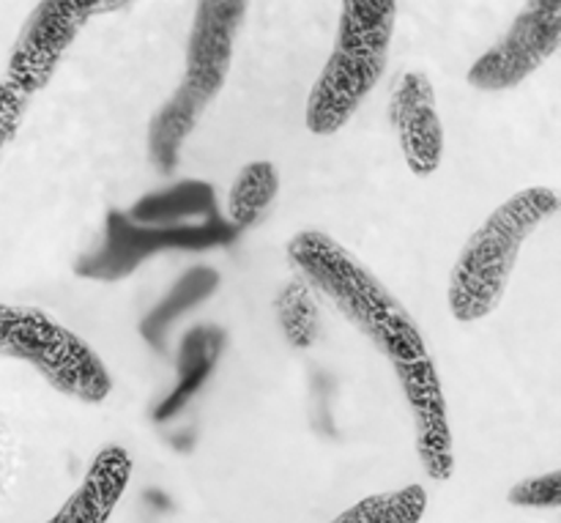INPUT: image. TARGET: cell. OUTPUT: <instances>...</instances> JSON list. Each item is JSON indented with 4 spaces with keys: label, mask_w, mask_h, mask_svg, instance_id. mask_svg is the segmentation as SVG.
Masks as SVG:
<instances>
[{
    "label": "cell",
    "mask_w": 561,
    "mask_h": 523,
    "mask_svg": "<svg viewBox=\"0 0 561 523\" xmlns=\"http://www.w3.org/2000/svg\"><path fill=\"white\" fill-rule=\"evenodd\" d=\"M557 208V192L548 186H529L504 201L474 230L449 280V310L458 321H480L496 310L526 239L553 217Z\"/></svg>",
    "instance_id": "3957f363"
},
{
    "label": "cell",
    "mask_w": 561,
    "mask_h": 523,
    "mask_svg": "<svg viewBox=\"0 0 561 523\" xmlns=\"http://www.w3.org/2000/svg\"><path fill=\"white\" fill-rule=\"evenodd\" d=\"M510 502L515 508H559L561 502V475L551 471V475L535 477L510 491Z\"/></svg>",
    "instance_id": "ac0fdd59"
},
{
    "label": "cell",
    "mask_w": 561,
    "mask_h": 523,
    "mask_svg": "<svg viewBox=\"0 0 561 523\" xmlns=\"http://www.w3.org/2000/svg\"><path fill=\"white\" fill-rule=\"evenodd\" d=\"M279 327L294 349L305 351L318 338V307L310 288L301 283H290L277 299Z\"/></svg>",
    "instance_id": "e0dca14e"
},
{
    "label": "cell",
    "mask_w": 561,
    "mask_h": 523,
    "mask_svg": "<svg viewBox=\"0 0 561 523\" xmlns=\"http://www.w3.org/2000/svg\"><path fill=\"white\" fill-rule=\"evenodd\" d=\"M25 102H27V93L16 91L9 80L0 82V146L14 137V129L22 118Z\"/></svg>",
    "instance_id": "d6986e66"
},
{
    "label": "cell",
    "mask_w": 561,
    "mask_h": 523,
    "mask_svg": "<svg viewBox=\"0 0 561 523\" xmlns=\"http://www.w3.org/2000/svg\"><path fill=\"white\" fill-rule=\"evenodd\" d=\"M561 42V0H529L510 31L474 60L469 82L480 91H507L535 75Z\"/></svg>",
    "instance_id": "8992f818"
},
{
    "label": "cell",
    "mask_w": 561,
    "mask_h": 523,
    "mask_svg": "<svg viewBox=\"0 0 561 523\" xmlns=\"http://www.w3.org/2000/svg\"><path fill=\"white\" fill-rule=\"evenodd\" d=\"M239 234L225 217L192 225H153L137 223L126 212L113 208L104 223V241L75 263V274L93 283H118L159 252L217 250L236 241Z\"/></svg>",
    "instance_id": "5b68a950"
},
{
    "label": "cell",
    "mask_w": 561,
    "mask_h": 523,
    "mask_svg": "<svg viewBox=\"0 0 561 523\" xmlns=\"http://www.w3.org/2000/svg\"><path fill=\"white\" fill-rule=\"evenodd\" d=\"M0 356L27 362L58 393L82 403H102L113 389L91 345L33 307L0 305Z\"/></svg>",
    "instance_id": "277c9868"
},
{
    "label": "cell",
    "mask_w": 561,
    "mask_h": 523,
    "mask_svg": "<svg viewBox=\"0 0 561 523\" xmlns=\"http://www.w3.org/2000/svg\"><path fill=\"white\" fill-rule=\"evenodd\" d=\"M427 508L425 488L409 486L392 493L362 499L332 523H420Z\"/></svg>",
    "instance_id": "2e32d148"
},
{
    "label": "cell",
    "mask_w": 561,
    "mask_h": 523,
    "mask_svg": "<svg viewBox=\"0 0 561 523\" xmlns=\"http://www.w3.org/2000/svg\"><path fill=\"white\" fill-rule=\"evenodd\" d=\"M131 477V458L124 447H104L93 458L85 480L47 523H107Z\"/></svg>",
    "instance_id": "8fae6325"
},
{
    "label": "cell",
    "mask_w": 561,
    "mask_h": 523,
    "mask_svg": "<svg viewBox=\"0 0 561 523\" xmlns=\"http://www.w3.org/2000/svg\"><path fill=\"white\" fill-rule=\"evenodd\" d=\"M398 0H343L337 38L307 99V129L334 135L387 69Z\"/></svg>",
    "instance_id": "7a4b0ae2"
},
{
    "label": "cell",
    "mask_w": 561,
    "mask_h": 523,
    "mask_svg": "<svg viewBox=\"0 0 561 523\" xmlns=\"http://www.w3.org/2000/svg\"><path fill=\"white\" fill-rule=\"evenodd\" d=\"M279 192V175L272 162H250L241 168L230 190V223L236 228H250L266 214Z\"/></svg>",
    "instance_id": "9a60e30c"
},
{
    "label": "cell",
    "mask_w": 561,
    "mask_h": 523,
    "mask_svg": "<svg viewBox=\"0 0 561 523\" xmlns=\"http://www.w3.org/2000/svg\"><path fill=\"white\" fill-rule=\"evenodd\" d=\"M389 118L398 132L405 164L416 175L436 173L444 157V126L438 118L433 82L422 71L400 77L392 91Z\"/></svg>",
    "instance_id": "30bf717a"
},
{
    "label": "cell",
    "mask_w": 561,
    "mask_h": 523,
    "mask_svg": "<svg viewBox=\"0 0 561 523\" xmlns=\"http://www.w3.org/2000/svg\"><path fill=\"white\" fill-rule=\"evenodd\" d=\"M217 288L219 274L208 266H195L186 274H181V277L175 280L173 288L168 291V296H164L162 302H157V307L142 318L140 338L146 340L151 349L162 351L170 327H173L181 316L195 310L201 302H206Z\"/></svg>",
    "instance_id": "5bb4252c"
},
{
    "label": "cell",
    "mask_w": 561,
    "mask_h": 523,
    "mask_svg": "<svg viewBox=\"0 0 561 523\" xmlns=\"http://www.w3.org/2000/svg\"><path fill=\"white\" fill-rule=\"evenodd\" d=\"M288 258L301 277L321 291L334 310L348 318L383 356L392 360V365L427 354L420 327L409 310L332 236L305 230L290 239Z\"/></svg>",
    "instance_id": "6da1fadb"
},
{
    "label": "cell",
    "mask_w": 561,
    "mask_h": 523,
    "mask_svg": "<svg viewBox=\"0 0 561 523\" xmlns=\"http://www.w3.org/2000/svg\"><path fill=\"white\" fill-rule=\"evenodd\" d=\"M225 332L219 327H195L184 334L179 349V360H175V387L162 398V403L153 411V420L168 422L175 414L186 409L192 398L201 393L211 378L214 367H217L219 354H222Z\"/></svg>",
    "instance_id": "7c38bea8"
},
{
    "label": "cell",
    "mask_w": 561,
    "mask_h": 523,
    "mask_svg": "<svg viewBox=\"0 0 561 523\" xmlns=\"http://www.w3.org/2000/svg\"><path fill=\"white\" fill-rule=\"evenodd\" d=\"M126 3H131V0H99V11L104 14V11H115Z\"/></svg>",
    "instance_id": "ffe728a7"
},
{
    "label": "cell",
    "mask_w": 561,
    "mask_h": 523,
    "mask_svg": "<svg viewBox=\"0 0 561 523\" xmlns=\"http://www.w3.org/2000/svg\"><path fill=\"white\" fill-rule=\"evenodd\" d=\"M93 14H102L99 0H42L16 36L5 80L27 96L42 91Z\"/></svg>",
    "instance_id": "52a82bcc"
},
{
    "label": "cell",
    "mask_w": 561,
    "mask_h": 523,
    "mask_svg": "<svg viewBox=\"0 0 561 523\" xmlns=\"http://www.w3.org/2000/svg\"><path fill=\"white\" fill-rule=\"evenodd\" d=\"M126 214L137 223L153 225H192L211 223V219L222 217L214 186L197 179L175 181V184L162 186V190L148 192Z\"/></svg>",
    "instance_id": "4fadbf2b"
},
{
    "label": "cell",
    "mask_w": 561,
    "mask_h": 523,
    "mask_svg": "<svg viewBox=\"0 0 561 523\" xmlns=\"http://www.w3.org/2000/svg\"><path fill=\"white\" fill-rule=\"evenodd\" d=\"M394 373L403 387L405 403L414 414L416 453H420L422 469L431 475V480H449L455 471L453 428H449L447 398H444L436 365L425 354L416 360L394 362Z\"/></svg>",
    "instance_id": "9c48e42d"
},
{
    "label": "cell",
    "mask_w": 561,
    "mask_h": 523,
    "mask_svg": "<svg viewBox=\"0 0 561 523\" xmlns=\"http://www.w3.org/2000/svg\"><path fill=\"white\" fill-rule=\"evenodd\" d=\"M247 5L250 0H197L190 42H186V69L179 91L190 93L206 107L230 75L236 38L244 27Z\"/></svg>",
    "instance_id": "ba28073f"
}]
</instances>
